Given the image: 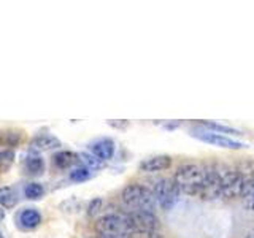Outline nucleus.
<instances>
[{
  "label": "nucleus",
  "mask_w": 254,
  "mask_h": 238,
  "mask_svg": "<svg viewBox=\"0 0 254 238\" xmlns=\"http://www.w3.org/2000/svg\"><path fill=\"white\" fill-rule=\"evenodd\" d=\"M102 205H103L102 198H94V200L89 203V208H87V214H89V216H95V214H97L102 210Z\"/></svg>",
  "instance_id": "nucleus-23"
},
{
  "label": "nucleus",
  "mask_w": 254,
  "mask_h": 238,
  "mask_svg": "<svg viewBox=\"0 0 254 238\" xmlns=\"http://www.w3.org/2000/svg\"><path fill=\"white\" fill-rule=\"evenodd\" d=\"M253 170L248 169H230L219 165L221 175V200H234L246 194L254 178Z\"/></svg>",
  "instance_id": "nucleus-2"
},
{
  "label": "nucleus",
  "mask_w": 254,
  "mask_h": 238,
  "mask_svg": "<svg viewBox=\"0 0 254 238\" xmlns=\"http://www.w3.org/2000/svg\"><path fill=\"white\" fill-rule=\"evenodd\" d=\"M0 238H5V237H3V234H2V232H0Z\"/></svg>",
  "instance_id": "nucleus-27"
},
{
  "label": "nucleus",
  "mask_w": 254,
  "mask_h": 238,
  "mask_svg": "<svg viewBox=\"0 0 254 238\" xmlns=\"http://www.w3.org/2000/svg\"><path fill=\"white\" fill-rule=\"evenodd\" d=\"M42 213L37 208H24L16 214V224L22 230H34L42 224Z\"/></svg>",
  "instance_id": "nucleus-10"
},
{
  "label": "nucleus",
  "mask_w": 254,
  "mask_h": 238,
  "mask_svg": "<svg viewBox=\"0 0 254 238\" xmlns=\"http://www.w3.org/2000/svg\"><path fill=\"white\" fill-rule=\"evenodd\" d=\"M19 141H21V133L18 130L6 129L0 132V146H6L5 149H11L14 146H18Z\"/></svg>",
  "instance_id": "nucleus-14"
},
{
  "label": "nucleus",
  "mask_w": 254,
  "mask_h": 238,
  "mask_svg": "<svg viewBox=\"0 0 254 238\" xmlns=\"http://www.w3.org/2000/svg\"><path fill=\"white\" fill-rule=\"evenodd\" d=\"M245 238H254V227H253V229L250 230L248 234H246V237H245Z\"/></svg>",
  "instance_id": "nucleus-25"
},
{
  "label": "nucleus",
  "mask_w": 254,
  "mask_h": 238,
  "mask_svg": "<svg viewBox=\"0 0 254 238\" xmlns=\"http://www.w3.org/2000/svg\"><path fill=\"white\" fill-rule=\"evenodd\" d=\"M192 137L197 140H200L203 143H208V145L218 146V148H224V149H243L248 145L246 143L238 141L232 137H227V135H222L218 132H213L210 129H195L192 130Z\"/></svg>",
  "instance_id": "nucleus-6"
},
{
  "label": "nucleus",
  "mask_w": 254,
  "mask_h": 238,
  "mask_svg": "<svg viewBox=\"0 0 254 238\" xmlns=\"http://www.w3.org/2000/svg\"><path fill=\"white\" fill-rule=\"evenodd\" d=\"M208 179V165L200 164H185L178 167L173 175V181L177 182L181 194L200 197Z\"/></svg>",
  "instance_id": "nucleus-1"
},
{
  "label": "nucleus",
  "mask_w": 254,
  "mask_h": 238,
  "mask_svg": "<svg viewBox=\"0 0 254 238\" xmlns=\"http://www.w3.org/2000/svg\"><path fill=\"white\" fill-rule=\"evenodd\" d=\"M172 167V157L167 154H157L143 159L140 162V170L145 173H159L164 170H169Z\"/></svg>",
  "instance_id": "nucleus-8"
},
{
  "label": "nucleus",
  "mask_w": 254,
  "mask_h": 238,
  "mask_svg": "<svg viewBox=\"0 0 254 238\" xmlns=\"http://www.w3.org/2000/svg\"><path fill=\"white\" fill-rule=\"evenodd\" d=\"M243 203H245V208L248 211H254V178L251 181L248 190H246V194L243 195Z\"/></svg>",
  "instance_id": "nucleus-22"
},
{
  "label": "nucleus",
  "mask_w": 254,
  "mask_h": 238,
  "mask_svg": "<svg viewBox=\"0 0 254 238\" xmlns=\"http://www.w3.org/2000/svg\"><path fill=\"white\" fill-rule=\"evenodd\" d=\"M94 238H100V237H94Z\"/></svg>",
  "instance_id": "nucleus-28"
},
{
  "label": "nucleus",
  "mask_w": 254,
  "mask_h": 238,
  "mask_svg": "<svg viewBox=\"0 0 254 238\" xmlns=\"http://www.w3.org/2000/svg\"><path fill=\"white\" fill-rule=\"evenodd\" d=\"M3 218H5V210L0 206V221H3Z\"/></svg>",
  "instance_id": "nucleus-26"
},
{
  "label": "nucleus",
  "mask_w": 254,
  "mask_h": 238,
  "mask_svg": "<svg viewBox=\"0 0 254 238\" xmlns=\"http://www.w3.org/2000/svg\"><path fill=\"white\" fill-rule=\"evenodd\" d=\"M94 230L100 238H127L133 229L126 213H107L94 222Z\"/></svg>",
  "instance_id": "nucleus-4"
},
{
  "label": "nucleus",
  "mask_w": 254,
  "mask_h": 238,
  "mask_svg": "<svg viewBox=\"0 0 254 238\" xmlns=\"http://www.w3.org/2000/svg\"><path fill=\"white\" fill-rule=\"evenodd\" d=\"M115 141L111 138H99L89 145V153L95 156L100 162H107L115 156Z\"/></svg>",
  "instance_id": "nucleus-9"
},
{
  "label": "nucleus",
  "mask_w": 254,
  "mask_h": 238,
  "mask_svg": "<svg viewBox=\"0 0 254 238\" xmlns=\"http://www.w3.org/2000/svg\"><path fill=\"white\" fill-rule=\"evenodd\" d=\"M14 162L13 149H0V170H8Z\"/></svg>",
  "instance_id": "nucleus-20"
},
{
  "label": "nucleus",
  "mask_w": 254,
  "mask_h": 238,
  "mask_svg": "<svg viewBox=\"0 0 254 238\" xmlns=\"http://www.w3.org/2000/svg\"><path fill=\"white\" fill-rule=\"evenodd\" d=\"M127 238H164L159 230H140L133 229Z\"/></svg>",
  "instance_id": "nucleus-21"
},
{
  "label": "nucleus",
  "mask_w": 254,
  "mask_h": 238,
  "mask_svg": "<svg viewBox=\"0 0 254 238\" xmlns=\"http://www.w3.org/2000/svg\"><path fill=\"white\" fill-rule=\"evenodd\" d=\"M205 129H210L213 132H218V133H222V135H226V133H235V135H240V130H237L234 129V127H229V125H222V124H218V122H202Z\"/></svg>",
  "instance_id": "nucleus-18"
},
{
  "label": "nucleus",
  "mask_w": 254,
  "mask_h": 238,
  "mask_svg": "<svg viewBox=\"0 0 254 238\" xmlns=\"http://www.w3.org/2000/svg\"><path fill=\"white\" fill-rule=\"evenodd\" d=\"M79 162H81L84 167H87V169H91L92 172L102 167V162L95 156H92L91 153H81V154H79Z\"/></svg>",
  "instance_id": "nucleus-19"
},
{
  "label": "nucleus",
  "mask_w": 254,
  "mask_h": 238,
  "mask_svg": "<svg viewBox=\"0 0 254 238\" xmlns=\"http://www.w3.org/2000/svg\"><path fill=\"white\" fill-rule=\"evenodd\" d=\"M24 169L32 177H38L45 172V161L38 153H29L24 159Z\"/></svg>",
  "instance_id": "nucleus-13"
},
{
  "label": "nucleus",
  "mask_w": 254,
  "mask_h": 238,
  "mask_svg": "<svg viewBox=\"0 0 254 238\" xmlns=\"http://www.w3.org/2000/svg\"><path fill=\"white\" fill-rule=\"evenodd\" d=\"M16 203H18L16 190L10 186L0 187V206H2V208H13Z\"/></svg>",
  "instance_id": "nucleus-15"
},
{
  "label": "nucleus",
  "mask_w": 254,
  "mask_h": 238,
  "mask_svg": "<svg viewBox=\"0 0 254 238\" xmlns=\"http://www.w3.org/2000/svg\"><path fill=\"white\" fill-rule=\"evenodd\" d=\"M132 229L140 230H159L161 221L153 211H126Z\"/></svg>",
  "instance_id": "nucleus-7"
},
{
  "label": "nucleus",
  "mask_w": 254,
  "mask_h": 238,
  "mask_svg": "<svg viewBox=\"0 0 254 238\" xmlns=\"http://www.w3.org/2000/svg\"><path fill=\"white\" fill-rule=\"evenodd\" d=\"M151 190L154 194L157 206H161L162 210H172L181 197V190L178 189L173 178H159L153 181Z\"/></svg>",
  "instance_id": "nucleus-5"
},
{
  "label": "nucleus",
  "mask_w": 254,
  "mask_h": 238,
  "mask_svg": "<svg viewBox=\"0 0 254 238\" xmlns=\"http://www.w3.org/2000/svg\"><path fill=\"white\" fill-rule=\"evenodd\" d=\"M53 164L59 170H68L75 169L81 162H79V154L71 153V151H59L53 156Z\"/></svg>",
  "instance_id": "nucleus-12"
},
{
  "label": "nucleus",
  "mask_w": 254,
  "mask_h": 238,
  "mask_svg": "<svg viewBox=\"0 0 254 238\" xmlns=\"http://www.w3.org/2000/svg\"><path fill=\"white\" fill-rule=\"evenodd\" d=\"M121 202L127 211H153L156 210L157 202L151 187L140 184V182H130L121 190Z\"/></svg>",
  "instance_id": "nucleus-3"
},
{
  "label": "nucleus",
  "mask_w": 254,
  "mask_h": 238,
  "mask_svg": "<svg viewBox=\"0 0 254 238\" xmlns=\"http://www.w3.org/2000/svg\"><path fill=\"white\" fill-rule=\"evenodd\" d=\"M110 125L116 127V129H124V127H127V121H124V122H111L110 121Z\"/></svg>",
  "instance_id": "nucleus-24"
},
{
  "label": "nucleus",
  "mask_w": 254,
  "mask_h": 238,
  "mask_svg": "<svg viewBox=\"0 0 254 238\" xmlns=\"http://www.w3.org/2000/svg\"><path fill=\"white\" fill-rule=\"evenodd\" d=\"M94 172L91 169H87L83 164L76 165L75 169H71L70 173H68V178L70 181H75V182H83V181H87L92 178Z\"/></svg>",
  "instance_id": "nucleus-16"
},
{
  "label": "nucleus",
  "mask_w": 254,
  "mask_h": 238,
  "mask_svg": "<svg viewBox=\"0 0 254 238\" xmlns=\"http://www.w3.org/2000/svg\"><path fill=\"white\" fill-rule=\"evenodd\" d=\"M24 195L29 200H38V198H42L45 195V187L40 182H29L24 187Z\"/></svg>",
  "instance_id": "nucleus-17"
},
{
  "label": "nucleus",
  "mask_w": 254,
  "mask_h": 238,
  "mask_svg": "<svg viewBox=\"0 0 254 238\" xmlns=\"http://www.w3.org/2000/svg\"><path fill=\"white\" fill-rule=\"evenodd\" d=\"M61 148V140L53 133H38L30 140V153H43Z\"/></svg>",
  "instance_id": "nucleus-11"
}]
</instances>
